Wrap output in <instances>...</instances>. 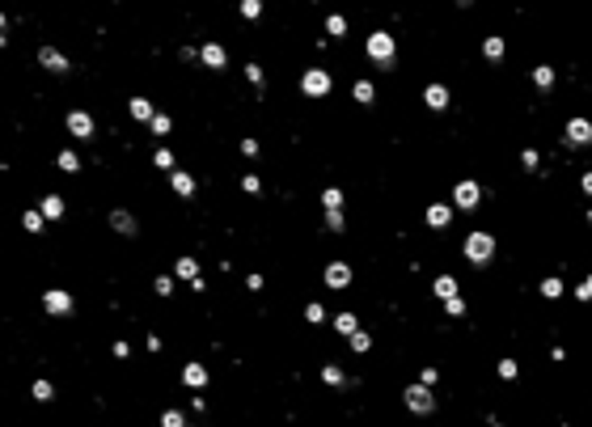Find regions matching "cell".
<instances>
[{"label": "cell", "instance_id": "1", "mask_svg": "<svg viewBox=\"0 0 592 427\" xmlns=\"http://www.w3.org/2000/svg\"><path fill=\"white\" fill-rule=\"evenodd\" d=\"M364 51H368V60H373L381 72H393V64H398V47H393V38H389L385 30H373V34H368Z\"/></svg>", "mask_w": 592, "mask_h": 427}, {"label": "cell", "instance_id": "2", "mask_svg": "<svg viewBox=\"0 0 592 427\" xmlns=\"http://www.w3.org/2000/svg\"><path fill=\"white\" fill-rule=\"evenodd\" d=\"M491 258H495V237L491 233H470L465 237V263L470 267H491Z\"/></svg>", "mask_w": 592, "mask_h": 427}, {"label": "cell", "instance_id": "3", "mask_svg": "<svg viewBox=\"0 0 592 427\" xmlns=\"http://www.w3.org/2000/svg\"><path fill=\"white\" fill-rule=\"evenodd\" d=\"M402 402H406V411H410V415H432V411H436V398H432V385H423V381H415V385H406Z\"/></svg>", "mask_w": 592, "mask_h": 427}, {"label": "cell", "instance_id": "4", "mask_svg": "<svg viewBox=\"0 0 592 427\" xmlns=\"http://www.w3.org/2000/svg\"><path fill=\"white\" fill-rule=\"evenodd\" d=\"M478 204H482V186L474 178H465V182L453 186V208L457 212H478Z\"/></svg>", "mask_w": 592, "mask_h": 427}, {"label": "cell", "instance_id": "5", "mask_svg": "<svg viewBox=\"0 0 592 427\" xmlns=\"http://www.w3.org/2000/svg\"><path fill=\"white\" fill-rule=\"evenodd\" d=\"M330 89H334L330 72H322V68H305V72H301V93H305V97H326Z\"/></svg>", "mask_w": 592, "mask_h": 427}, {"label": "cell", "instance_id": "6", "mask_svg": "<svg viewBox=\"0 0 592 427\" xmlns=\"http://www.w3.org/2000/svg\"><path fill=\"white\" fill-rule=\"evenodd\" d=\"M42 309L51 313V317H72L77 300H72V292H64V288H47V292H42Z\"/></svg>", "mask_w": 592, "mask_h": 427}, {"label": "cell", "instance_id": "7", "mask_svg": "<svg viewBox=\"0 0 592 427\" xmlns=\"http://www.w3.org/2000/svg\"><path fill=\"white\" fill-rule=\"evenodd\" d=\"M64 127H68V136H72V140H93V136H97V123H93V114H89V110H68Z\"/></svg>", "mask_w": 592, "mask_h": 427}, {"label": "cell", "instance_id": "8", "mask_svg": "<svg viewBox=\"0 0 592 427\" xmlns=\"http://www.w3.org/2000/svg\"><path fill=\"white\" fill-rule=\"evenodd\" d=\"M563 144L567 148H588L592 144V119H571L563 127Z\"/></svg>", "mask_w": 592, "mask_h": 427}, {"label": "cell", "instance_id": "9", "mask_svg": "<svg viewBox=\"0 0 592 427\" xmlns=\"http://www.w3.org/2000/svg\"><path fill=\"white\" fill-rule=\"evenodd\" d=\"M38 64L51 72V77H68L72 72V64H68V56L64 51H56V47H38Z\"/></svg>", "mask_w": 592, "mask_h": 427}, {"label": "cell", "instance_id": "10", "mask_svg": "<svg viewBox=\"0 0 592 427\" xmlns=\"http://www.w3.org/2000/svg\"><path fill=\"white\" fill-rule=\"evenodd\" d=\"M106 224L119 233V237H136L140 233V220L127 212V208H110V216H106Z\"/></svg>", "mask_w": 592, "mask_h": 427}, {"label": "cell", "instance_id": "11", "mask_svg": "<svg viewBox=\"0 0 592 427\" xmlns=\"http://www.w3.org/2000/svg\"><path fill=\"white\" fill-rule=\"evenodd\" d=\"M322 280H326V288H334V292H343V288H347V284H352V267H347V263H338V258H334V263H330V267L322 271Z\"/></svg>", "mask_w": 592, "mask_h": 427}, {"label": "cell", "instance_id": "12", "mask_svg": "<svg viewBox=\"0 0 592 427\" xmlns=\"http://www.w3.org/2000/svg\"><path fill=\"white\" fill-rule=\"evenodd\" d=\"M199 60H204V68H212V72H225V68H229V56H225V47H220V42H204V47H199Z\"/></svg>", "mask_w": 592, "mask_h": 427}, {"label": "cell", "instance_id": "13", "mask_svg": "<svg viewBox=\"0 0 592 427\" xmlns=\"http://www.w3.org/2000/svg\"><path fill=\"white\" fill-rule=\"evenodd\" d=\"M423 106H428L432 114H444V110H449V89H444L440 81L428 85V89H423Z\"/></svg>", "mask_w": 592, "mask_h": 427}, {"label": "cell", "instance_id": "14", "mask_svg": "<svg viewBox=\"0 0 592 427\" xmlns=\"http://www.w3.org/2000/svg\"><path fill=\"white\" fill-rule=\"evenodd\" d=\"M169 186H174V195H182V199H195V191H199L186 169H169Z\"/></svg>", "mask_w": 592, "mask_h": 427}, {"label": "cell", "instance_id": "15", "mask_svg": "<svg viewBox=\"0 0 592 427\" xmlns=\"http://www.w3.org/2000/svg\"><path fill=\"white\" fill-rule=\"evenodd\" d=\"M504 56H508V42H504L500 34H486V38H482V60H486V64H500Z\"/></svg>", "mask_w": 592, "mask_h": 427}, {"label": "cell", "instance_id": "16", "mask_svg": "<svg viewBox=\"0 0 592 427\" xmlns=\"http://www.w3.org/2000/svg\"><path fill=\"white\" fill-rule=\"evenodd\" d=\"M423 220H428V229H449L453 208H449V204H432V208L423 212Z\"/></svg>", "mask_w": 592, "mask_h": 427}, {"label": "cell", "instance_id": "17", "mask_svg": "<svg viewBox=\"0 0 592 427\" xmlns=\"http://www.w3.org/2000/svg\"><path fill=\"white\" fill-rule=\"evenodd\" d=\"M182 385L204 389V385H208V368H204V364H186V368H182Z\"/></svg>", "mask_w": 592, "mask_h": 427}, {"label": "cell", "instance_id": "18", "mask_svg": "<svg viewBox=\"0 0 592 427\" xmlns=\"http://www.w3.org/2000/svg\"><path fill=\"white\" fill-rule=\"evenodd\" d=\"M144 127H148V132H153L157 140H165L169 132H174V119H169V114H161V110H157L153 119H148V123H144Z\"/></svg>", "mask_w": 592, "mask_h": 427}, {"label": "cell", "instance_id": "19", "mask_svg": "<svg viewBox=\"0 0 592 427\" xmlns=\"http://www.w3.org/2000/svg\"><path fill=\"white\" fill-rule=\"evenodd\" d=\"M38 208H42V216H47V220H60V216L68 212L60 195H42V199H38Z\"/></svg>", "mask_w": 592, "mask_h": 427}, {"label": "cell", "instance_id": "20", "mask_svg": "<svg viewBox=\"0 0 592 427\" xmlns=\"http://www.w3.org/2000/svg\"><path fill=\"white\" fill-rule=\"evenodd\" d=\"M352 97H356L360 106H373V102H377V85H373V81H356V85H352Z\"/></svg>", "mask_w": 592, "mask_h": 427}, {"label": "cell", "instance_id": "21", "mask_svg": "<svg viewBox=\"0 0 592 427\" xmlns=\"http://www.w3.org/2000/svg\"><path fill=\"white\" fill-rule=\"evenodd\" d=\"M322 381H326L330 389H343V385H352V376L343 372V368H334V364H326V368H322Z\"/></svg>", "mask_w": 592, "mask_h": 427}, {"label": "cell", "instance_id": "22", "mask_svg": "<svg viewBox=\"0 0 592 427\" xmlns=\"http://www.w3.org/2000/svg\"><path fill=\"white\" fill-rule=\"evenodd\" d=\"M127 110H132V119H140V123H148V119L157 114V110H153V102H148V97H132V102H127Z\"/></svg>", "mask_w": 592, "mask_h": 427}, {"label": "cell", "instance_id": "23", "mask_svg": "<svg viewBox=\"0 0 592 427\" xmlns=\"http://www.w3.org/2000/svg\"><path fill=\"white\" fill-rule=\"evenodd\" d=\"M533 85H537L541 93L554 89V68H550V64H537V68H533Z\"/></svg>", "mask_w": 592, "mask_h": 427}, {"label": "cell", "instance_id": "24", "mask_svg": "<svg viewBox=\"0 0 592 427\" xmlns=\"http://www.w3.org/2000/svg\"><path fill=\"white\" fill-rule=\"evenodd\" d=\"M334 330H338V334H347V339H352V334L360 330V321H356V313H352V309H343V313L334 317Z\"/></svg>", "mask_w": 592, "mask_h": 427}, {"label": "cell", "instance_id": "25", "mask_svg": "<svg viewBox=\"0 0 592 427\" xmlns=\"http://www.w3.org/2000/svg\"><path fill=\"white\" fill-rule=\"evenodd\" d=\"M174 275H178V280H195V275H199V263H195L190 254H182V258L174 263Z\"/></svg>", "mask_w": 592, "mask_h": 427}, {"label": "cell", "instance_id": "26", "mask_svg": "<svg viewBox=\"0 0 592 427\" xmlns=\"http://www.w3.org/2000/svg\"><path fill=\"white\" fill-rule=\"evenodd\" d=\"M432 292H436L440 300H449V296H457V280H453V275H440V280L432 284Z\"/></svg>", "mask_w": 592, "mask_h": 427}, {"label": "cell", "instance_id": "27", "mask_svg": "<svg viewBox=\"0 0 592 427\" xmlns=\"http://www.w3.org/2000/svg\"><path fill=\"white\" fill-rule=\"evenodd\" d=\"M326 34H330V38H343V34H347V17L330 13V17H326Z\"/></svg>", "mask_w": 592, "mask_h": 427}, {"label": "cell", "instance_id": "28", "mask_svg": "<svg viewBox=\"0 0 592 427\" xmlns=\"http://www.w3.org/2000/svg\"><path fill=\"white\" fill-rule=\"evenodd\" d=\"M56 165H60L64 173H77V169H81V157H77V153H72V148H64V153L56 157Z\"/></svg>", "mask_w": 592, "mask_h": 427}, {"label": "cell", "instance_id": "29", "mask_svg": "<svg viewBox=\"0 0 592 427\" xmlns=\"http://www.w3.org/2000/svg\"><path fill=\"white\" fill-rule=\"evenodd\" d=\"M541 296H546V300L563 296V280H558V275H546V280H541Z\"/></svg>", "mask_w": 592, "mask_h": 427}, {"label": "cell", "instance_id": "30", "mask_svg": "<svg viewBox=\"0 0 592 427\" xmlns=\"http://www.w3.org/2000/svg\"><path fill=\"white\" fill-rule=\"evenodd\" d=\"M42 220H47V216H42V208H30L26 216H21V224H26V233H42Z\"/></svg>", "mask_w": 592, "mask_h": 427}, {"label": "cell", "instance_id": "31", "mask_svg": "<svg viewBox=\"0 0 592 427\" xmlns=\"http://www.w3.org/2000/svg\"><path fill=\"white\" fill-rule=\"evenodd\" d=\"M30 393H34L38 402H51V398H56V385L47 381V376H38V381H34V389H30Z\"/></svg>", "mask_w": 592, "mask_h": 427}, {"label": "cell", "instance_id": "32", "mask_svg": "<svg viewBox=\"0 0 592 427\" xmlns=\"http://www.w3.org/2000/svg\"><path fill=\"white\" fill-rule=\"evenodd\" d=\"M241 17L245 21H258L262 17V0H241Z\"/></svg>", "mask_w": 592, "mask_h": 427}, {"label": "cell", "instance_id": "33", "mask_svg": "<svg viewBox=\"0 0 592 427\" xmlns=\"http://www.w3.org/2000/svg\"><path fill=\"white\" fill-rule=\"evenodd\" d=\"M326 229H330V233H343V208H326Z\"/></svg>", "mask_w": 592, "mask_h": 427}, {"label": "cell", "instance_id": "34", "mask_svg": "<svg viewBox=\"0 0 592 427\" xmlns=\"http://www.w3.org/2000/svg\"><path fill=\"white\" fill-rule=\"evenodd\" d=\"M347 343H352V351H360V356H364V351H373V339H368L364 330H356V334L347 339Z\"/></svg>", "mask_w": 592, "mask_h": 427}, {"label": "cell", "instance_id": "35", "mask_svg": "<svg viewBox=\"0 0 592 427\" xmlns=\"http://www.w3.org/2000/svg\"><path fill=\"white\" fill-rule=\"evenodd\" d=\"M245 81H250L254 89H262V81H267V72H262L258 64H245Z\"/></svg>", "mask_w": 592, "mask_h": 427}, {"label": "cell", "instance_id": "36", "mask_svg": "<svg viewBox=\"0 0 592 427\" xmlns=\"http://www.w3.org/2000/svg\"><path fill=\"white\" fill-rule=\"evenodd\" d=\"M444 313H449V317H461V313H465V300H461V292L444 300Z\"/></svg>", "mask_w": 592, "mask_h": 427}, {"label": "cell", "instance_id": "37", "mask_svg": "<svg viewBox=\"0 0 592 427\" xmlns=\"http://www.w3.org/2000/svg\"><path fill=\"white\" fill-rule=\"evenodd\" d=\"M153 165H157V169H174V153H169V148H157V153H153Z\"/></svg>", "mask_w": 592, "mask_h": 427}, {"label": "cell", "instance_id": "38", "mask_svg": "<svg viewBox=\"0 0 592 427\" xmlns=\"http://www.w3.org/2000/svg\"><path fill=\"white\" fill-rule=\"evenodd\" d=\"M322 204H326V208H343V191H338V186H326V191H322Z\"/></svg>", "mask_w": 592, "mask_h": 427}, {"label": "cell", "instance_id": "39", "mask_svg": "<svg viewBox=\"0 0 592 427\" xmlns=\"http://www.w3.org/2000/svg\"><path fill=\"white\" fill-rule=\"evenodd\" d=\"M500 381H516V372H521V368H516V360H500Z\"/></svg>", "mask_w": 592, "mask_h": 427}, {"label": "cell", "instance_id": "40", "mask_svg": "<svg viewBox=\"0 0 592 427\" xmlns=\"http://www.w3.org/2000/svg\"><path fill=\"white\" fill-rule=\"evenodd\" d=\"M153 292H157V296H169V292H174V280H169V275H157V280H153Z\"/></svg>", "mask_w": 592, "mask_h": 427}, {"label": "cell", "instance_id": "41", "mask_svg": "<svg viewBox=\"0 0 592 427\" xmlns=\"http://www.w3.org/2000/svg\"><path fill=\"white\" fill-rule=\"evenodd\" d=\"M322 317H326V309L317 305V300H313V305H305V321H313V326H317V321H322Z\"/></svg>", "mask_w": 592, "mask_h": 427}, {"label": "cell", "instance_id": "42", "mask_svg": "<svg viewBox=\"0 0 592 427\" xmlns=\"http://www.w3.org/2000/svg\"><path fill=\"white\" fill-rule=\"evenodd\" d=\"M161 423H165V427H182V423H186V415H182V411H165V415H161Z\"/></svg>", "mask_w": 592, "mask_h": 427}, {"label": "cell", "instance_id": "43", "mask_svg": "<svg viewBox=\"0 0 592 427\" xmlns=\"http://www.w3.org/2000/svg\"><path fill=\"white\" fill-rule=\"evenodd\" d=\"M241 191H245V195H258V191H262V182L254 178V173H245V178H241Z\"/></svg>", "mask_w": 592, "mask_h": 427}, {"label": "cell", "instance_id": "44", "mask_svg": "<svg viewBox=\"0 0 592 427\" xmlns=\"http://www.w3.org/2000/svg\"><path fill=\"white\" fill-rule=\"evenodd\" d=\"M537 161H541L537 148H525V153H521V165H525V169H537Z\"/></svg>", "mask_w": 592, "mask_h": 427}, {"label": "cell", "instance_id": "45", "mask_svg": "<svg viewBox=\"0 0 592 427\" xmlns=\"http://www.w3.org/2000/svg\"><path fill=\"white\" fill-rule=\"evenodd\" d=\"M419 381H423V385H436L440 372H436V368H423V372H419Z\"/></svg>", "mask_w": 592, "mask_h": 427}, {"label": "cell", "instance_id": "46", "mask_svg": "<svg viewBox=\"0 0 592 427\" xmlns=\"http://www.w3.org/2000/svg\"><path fill=\"white\" fill-rule=\"evenodd\" d=\"M576 296H580V300H592V275H588V280L576 288Z\"/></svg>", "mask_w": 592, "mask_h": 427}, {"label": "cell", "instance_id": "47", "mask_svg": "<svg viewBox=\"0 0 592 427\" xmlns=\"http://www.w3.org/2000/svg\"><path fill=\"white\" fill-rule=\"evenodd\" d=\"M241 153L245 157H258V140H241Z\"/></svg>", "mask_w": 592, "mask_h": 427}, {"label": "cell", "instance_id": "48", "mask_svg": "<svg viewBox=\"0 0 592 427\" xmlns=\"http://www.w3.org/2000/svg\"><path fill=\"white\" fill-rule=\"evenodd\" d=\"M110 351H114V360H127V343H123V339H119V343H110Z\"/></svg>", "mask_w": 592, "mask_h": 427}, {"label": "cell", "instance_id": "49", "mask_svg": "<svg viewBox=\"0 0 592 427\" xmlns=\"http://www.w3.org/2000/svg\"><path fill=\"white\" fill-rule=\"evenodd\" d=\"M580 186H584V195H592V169H588L584 178H580Z\"/></svg>", "mask_w": 592, "mask_h": 427}, {"label": "cell", "instance_id": "50", "mask_svg": "<svg viewBox=\"0 0 592 427\" xmlns=\"http://www.w3.org/2000/svg\"><path fill=\"white\" fill-rule=\"evenodd\" d=\"M457 5H474V0H457Z\"/></svg>", "mask_w": 592, "mask_h": 427}]
</instances>
